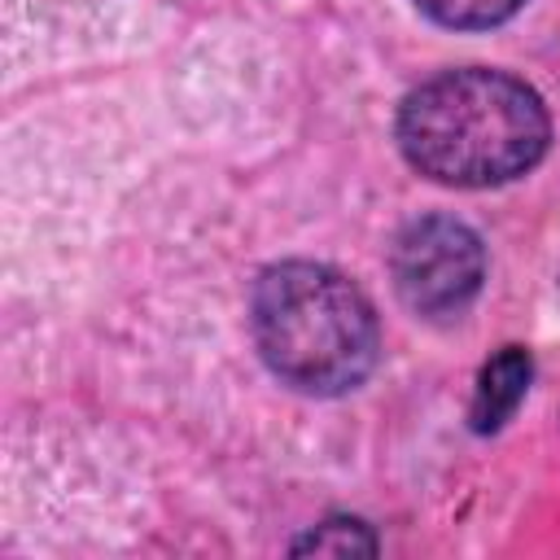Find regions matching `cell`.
<instances>
[{"mask_svg": "<svg viewBox=\"0 0 560 560\" xmlns=\"http://www.w3.org/2000/svg\"><path fill=\"white\" fill-rule=\"evenodd\" d=\"M551 140L542 96L486 66H464L424 79L398 105L402 158L451 188H490L525 175Z\"/></svg>", "mask_w": 560, "mask_h": 560, "instance_id": "1", "label": "cell"}, {"mask_svg": "<svg viewBox=\"0 0 560 560\" xmlns=\"http://www.w3.org/2000/svg\"><path fill=\"white\" fill-rule=\"evenodd\" d=\"M249 332L262 363L293 389L332 398L354 389L381 350L376 311L354 280L324 262H276L254 280Z\"/></svg>", "mask_w": 560, "mask_h": 560, "instance_id": "2", "label": "cell"}, {"mask_svg": "<svg viewBox=\"0 0 560 560\" xmlns=\"http://www.w3.org/2000/svg\"><path fill=\"white\" fill-rule=\"evenodd\" d=\"M389 276L407 311L424 319H451L477 298L486 280L481 236L451 214H424L398 232L389 249Z\"/></svg>", "mask_w": 560, "mask_h": 560, "instance_id": "3", "label": "cell"}, {"mask_svg": "<svg viewBox=\"0 0 560 560\" xmlns=\"http://www.w3.org/2000/svg\"><path fill=\"white\" fill-rule=\"evenodd\" d=\"M529 376H534V359L525 346H503L477 376V389H472V407H468V424L472 433H499L512 411L521 407L525 389H529Z\"/></svg>", "mask_w": 560, "mask_h": 560, "instance_id": "4", "label": "cell"}, {"mask_svg": "<svg viewBox=\"0 0 560 560\" xmlns=\"http://www.w3.org/2000/svg\"><path fill=\"white\" fill-rule=\"evenodd\" d=\"M433 22L455 26V31H486L508 22L525 0H416Z\"/></svg>", "mask_w": 560, "mask_h": 560, "instance_id": "5", "label": "cell"}, {"mask_svg": "<svg viewBox=\"0 0 560 560\" xmlns=\"http://www.w3.org/2000/svg\"><path fill=\"white\" fill-rule=\"evenodd\" d=\"M293 551H298V556H302V551H315V556H354V551H363V556H372V551H376V538H372V529H368L363 521H354V516H332V521H319L306 538H298Z\"/></svg>", "mask_w": 560, "mask_h": 560, "instance_id": "6", "label": "cell"}]
</instances>
